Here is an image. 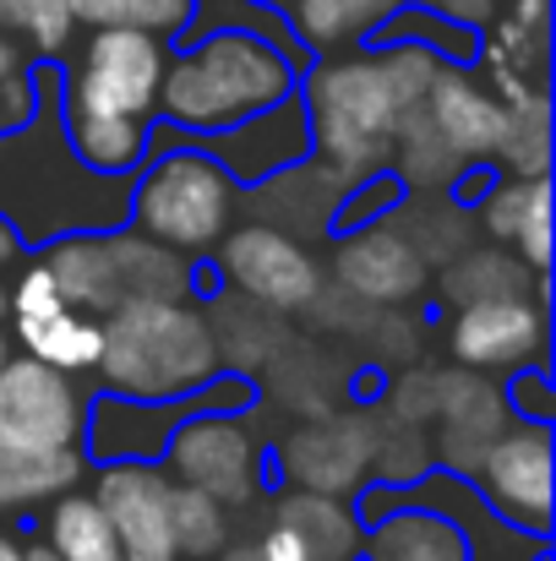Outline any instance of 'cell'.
<instances>
[{"mask_svg":"<svg viewBox=\"0 0 556 561\" xmlns=\"http://www.w3.org/2000/svg\"><path fill=\"white\" fill-rule=\"evenodd\" d=\"M164 82V44L137 27H93L71 88H66V126L77 121H148L159 110Z\"/></svg>","mask_w":556,"mask_h":561,"instance_id":"cell-5","label":"cell"},{"mask_svg":"<svg viewBox=\"0 0 556 561\" xmlns=\"http://www.w3.org/2000/svg\"><path fill=\"white\" fill-rule=\"evenodd\" d=\"M295 11V33L317 49H339V44H355L366 38L371 27H382L398 0H290Z\"/></svg>","mask_w":556,"mask_h":561,"instance_id":"cell-28","label":"cell"},{"mask_svg":"<svg viewBox=\"0 0 556 561\" xmlns=\"http://www.w3.org/2000/svg\"><path fill=\"white\" fill-rule=\"evenodd\" d=\"M366 561H469V535L464 524L431 513V507H387L371 518L361 535Z\"/></svg>","mask_w":556,"mask_h":561,"instance_id":"cell-20","label":"cell"},{"mask_svg":"<svg viewBox=\"0 0 556 561\" xmlns=\"http://www.w3.org/2000/svg\"><path fill=\"white\" fill-rule=\"evenodd\" d=\"M436 453L453 474H475L486 447L513 425V409L502 398V387L480 381V376H447V392H442V409H436Z\"/></svg>","mask_w":556,"mask_h":561,"instance_id":"cell-18","label":"cell"},{"mask_svg":"<svg viewBox=\"0 0 556 561\" xmlns=\"http://www.w3.org/2000/svg\"><path fill=\"white\" fill-rule=\"evenodd\" d=\"M27 11H33V0H0V33H22Z\"/></svg>","mask_w":556,"mask_h":561,"instance_id":"cell-39","label":"cell"},{"mask_svg":"<svg viewBox=\"0 0 556 561\" xmlns=\"http://www.w3.org/2000/svg\"><path fill=\"white\" fill-rule=\"evenodd\" d=\"M273 524H284L317 561H355L361 557V518L339 502V496H317V491H290L268 507Z\"/></svg>","mask_w":556,"mask_h":561,"instance_id":"cell-24","label":"cell"},{"mask_svg":"<svg viewBox=\"0 0 556 561\" xmlns=\"http://www.w3.org/2000/svg\"><path fill=\"white\" fill-rule=\"evenodd\" d=\"M486 77L497 99L546 88V0H513V11L486 38Z\"/></svg>","mask_w":556,"mask_h":561,"instance_id":"cell-21","label":"cell"},{"mask_svg":"<svg viewBox=\"0 0 556 561\" xmlns=\"http://www.w3.org/2000/svg\"><path fill=\"white\" fill-rule=\"evenodd\" d=\"M71 33H77V22H71L66 0H33V11H27V22H22V38H27L38 55H60V49L71 44Z\"/></svg>","mask_w":556,"mask_h":561,"instance_id":"cell-35","label":"cell"},{"mask_svg":"<svg viewBox=\"0 0 556 561\" xmlns=\"http://www.w3.org/2000/svg\"><path fill=\"white\" fill-rule=\"evenodd\" d=\"M88 403L77 398L71 376L16 355L0 366V447L11 453H66L82 442Z\"/></svg>","mask_w":556,"mask_h":561,"instance_id":"cell-8","label":"cell"},{"mask_svg":"<svg viewBox=\"0 0 556 561\" xmlns=\"http://www.w3.org/2000/svg\"><path fill=\"white\" fill-rule=\"evenodd\" d=\"M306 153H311V126H306V110L290 93L279 104L224 126L218 142H213V164L240 175V181H268L290 164H306Z\"/></svg>","mask_w":556,"mask_h":561,"instance_id":"cell-16","label":"cell"},{"mask_svg":"<svg viewBox=\"0 0 556 561\" xmlns=\"http://www.w3.org/2000/svg\"><path fill=\"white\" fill-rule=\"evenodd\" d=\"M480 224L519 251V262H530L535 273L552 267V186L546 175L519 181L508 175L502 186H491L480 196Z\"/></svg>","mask_w":556,"mask_h":561,"instance_id":"cell-19","label":"cell"},{"mask_svg":"<svg viewBox=\"0 0 556 561\" xmlns=\"http://www.w3.org/2000/svg\"><path fill=\"white\" fill-rule=\"evenodd\" d=\"M393 224H398L404 240L425 256V267H431V262H453V256L469 245V240H464V213H458L453 202H436L431 191H420V202H404Z\"/></svg>","mask_w":556,"mask_h":561,"instance_id":"cell-32","label":"cell"},{"mask_svg":"<svg viewBox=\"0 0 556 561\" xmlns=\"http://www.w3.org/2000/svg\"><path fill=\"white\" fill-rule=\"evenodd\" d=\"M502 398H508V409H513V420H535V425H546V420H552V414H556L552 381H546V376H541V371H524V376H519V381H513V387H508V392H502Z\"/></svg>","mask_w":556,"mask_h":561,"instance_id":"cell-36","label":"cell"},{"mask_svg":"<svg viewBox=\"0 0 556 561\" xmlns=\"http://www.w3.org/2000/svg\"><path fill=\"white\" fill-rule=\"evenodd\" d=\"M164 453H170V480L218 496L224 507L251 502L262 485V442H257L251 420H240L235 409L181 420L170 431Z\"/></svg>","mask_w":556,"mask_h":561,"instance_id":"cell-7","label":"cell"},{"mask_svg":"<svg viewBox=\"0 0 556 561\" xmlns=\"http://www.w3.org/2000/svg\"><path fill=\"white\" fill-rule=\"evenodd\" d=\"M284 5H290V0H284Z\"/></svg>","mask_w":556,"mask_h":561,"instance_id":"cell-44","label":"cell"},{"mask_svg":"<svg viewBox=\"0 0 556 561\" xmlns=\"http://www.w3.org/2000/svg\"><path fill=\"white\" fill-rule=\"evenodd\" d=\"M16 256H22V240H16V229L0 218V267H11Z\"/></svg>","mask_w":556,"mask_h":561,"instance_id":"cell-40","label":"cell"},{"mask_svg":"<svg viewBox=\"0 0 556 561\" xmlns=\"http://www.w3.org/2000/svg\"><path fill=\"white\" fill-rule=\"evenodd\" d=\"M290 88H295L290 55L268 33L229 27V33L196 38L175 66H164L159 104L185 131H224V126L279 104Z\"/></svg>","mask_w":556,"mask_h":561,"instance_id":"cell-2","label":"cell"},{"mask_svg":"<svg viewBox=\"0 0 556 561\" xmlns=\"http://www.w3.org/2000/svg\"><path fill=\"white\" fill-rule=\"evenodd\" d=\"M0 561H60V557L49 546H38V540H22V535L0 529Z\"/></svg>","mask_w":556,"mask_h":561,"instance_id":"cell-38","label":"cell"},{"mask_svg":"<svg viewBox=\"0 0 556 561\" xmlns=\"http://www.w3.org/2000/svg\"><path fill=\"white\" fill-rule=\"evenodd\" d=\"M442 295L453 306L502 300V295H541L546 300V273L519 262V251H475V245H464L447 262V273H442Z\"/></svg>","mask_w":556,"mask_h":561,"instance_id":"cell-25","label":"cell"},{"mask_svg":"<svg viewBox=\"0 0 556 561\" xmlns=\"http://www.w3.org/2000/svg\"><path fill=\"white\" fill-rule=\"evenodd\" d=\"M82 469L88 463H82L77 447H66V453H11V447H0V513L77 491Z\"/></svg>","mask_w":556,"mask_h":561,"instance_id":"cell-26","label":"cell"},{"mask_svg":"<svg viewBox=\"0 0 556 561\" xmlns=\"http://www.w3.org/2000/svg\"><path fill=\"white\" fill-rule=\"evenodd\" d=\"M436 66L442 60L431 44H393L387 55L322 60L311 71L306 104H300L322 159L355 181L382 175V164H393L398 126L425 99Z\"/></svg>","mask_w":556,"mask_h":561,"instance_id":"cell-1","label":"cell"},{"mask_svg":"<svg viewBox=\"0 0 556 561\" xmlns=\"http://www.w3.org/2000/svg\"><path fill=\"white\" fill-rule=\"evenodd\" d=\"M415 5H431L447 22H491L497 16V0H415Z\"/></svg>","mask_w":556,"mask_h":561,"instance_id":"cell-37","label":"cell"},{"mask_svg":"<svg viewBox=\"0 0 556 561\" xmlns=\"http://www.w3.org/2000/svg\"><path fill=\"white\" fill-rule=\"evenodd\" d=\"M333 278H339V295L361 306H404L425 289L431 267L387 218V224H361L344 234V245L333 251Z\"/></svg>","mask_w":556,"mask_h":561,"instance_id":"cell-15","label":"cell"},{"mask_svg":"<svg viewBox=\"0 0 556 561\" xmlns=\"http://www.w3.org/2000/svg\"><path fill=\"white\" fill-rule=\"evenodd\" d=\"M535 561H546V557H535Z\"/></svg>","mask_w":556,"mask_h":561,"instance_id":"cell-43","label":"cell"},{"mask_svg":"<svg viewBox=\"0 0 556 561\" xmlns=\"http://www.w3.org/2000/svg\"><path fill=\"white\" fill-rule=\"evenodd\" d=\"M137 224L170 251H207L224 240L235 196L207 153H159L137 186Z\"/></svg>","mask_w":556,"mask_h":561,"instance_id":"cell-6","label":"cell"},{"mask_svg":"<svg viewBox=\"0 0 556 561\" xmlns=\"http://www.w3.org/2000/svg\"><path fill=\"white\" fill-rule=\"evenodd\" d=\"M170 524H175V546L181 561H213L229 546V507L196 485L175 480V496H170Z\"/></svg>","mask_w":556,"mask_h":561,"instance_id":"cell-30","label":"cell"},{"mask_svg":"<svg viewBox=\"0 0 556 561\" xmlns=\"http://www.w3.org/2000/svg\"><path fill=\"white\" fill-rule=\"evenodd\" d=\"M218 371L207 317L185 300H132L104 317L99 376L121 398H185Z\"/></svg>","mask_w":556,"mask_h":561,"instance_id":"cell-3","label":"cell"},{"mask_svg":"<svg viewBox=\"0 0 556 561\" xmlns=\"http://www.w3.org/2000/svg\"><path fill=\"white\" fill-rule=\"evenodd\" d=\"M371 458H376V414H317L284 431L279 442V469L295 491H317V496H355L371 480Z\"/></svg>","mask_w":556,"mask_h":561,"instance_id":"cell-9","label":"cell"},{"mask_svg":"<svg viewBox=\"0 0 556 561\" xmlns=\"http://www.w3.org/2000/svg\"><path fill=\"white\" fill-rule=\"evenodd\" d=\"M5 360H11V355H5V339H0V366H5Z\"/></svg>","mask_w":556,"mask_h":561,"instance_id":"cell-42","label":"cell"},{"mask_svg":"<svg viewBox=\"0 0 556 561\" xmlns=\"http://www.w3.org/2000/svg\"><path fill=\"white\" fill-rule=\"evenodd\" d=\"M502 104H508V121H502V142L491 159H502V170L519 181L546 175V164H552V99H546V88L508 93Z\"/></svg>","mask_w":556,"mask_h":561,"instance_id":"cell-27","label":"cell"},{"mask_svg":"<svg viewBox=\"0 0 556 561\" xmlns=\"http://www.w3.org/2000/svg\"><path fill=\"white\" fill-rule=\"evenodd\" d=\"M213 561H317V557H311V551H306V546L284 529V524H273V518H268V524H262L251 540L224 546Z\"/></svg>","mask_w":556,"mask_h":561,"instance_id":"cell-34","label":"cell"},{"mask_svg":"<svg viewBox=\"0 0 556 561\" xmlns=\"http://www.w3.org/2000/svg\"><path fill=\"white\" fill-rule=\"evenodd\" d=\"M202 317H207V333H213L218 366L229 360L235 371H257V366H268V360L279 355V344L290 339V333H284V317L268 311V306H257V300H246L240 289H235V295H218L213 311H202Z\"/></svg>","mask_w":556,"mask_h":561,"instance_id":"cell-23","label":"cell"},{"mask_svg":"<svg viewBox=\"0 0 556 561\" xmlns=\"http://www.w3.org/2000/svg\"><path fill=\"white\" fill-rule=\"evenodd\" d=\"M33 104H38V82L27 77V60H22V44L11 33H0V137L27 126L33 121Z\"/></svg>","mask_w":556,"mask_h":561,"instance_id":"cell-33","label":"cell"},{"mask_svg":"<svg viewBox=\"0 0 556 561\" xmlns=\"http://www.w3.org/2000/svg\"><path fill=\"white\" fill-rule=\"evenodd\" d=\"M49 551L60 561H121V540L93 496H55L49 513Z\"/></svg>","mask_w":556,"mask_h":561,"instance_id":"cell-29","label":"cell"},{"mask_svg":"<svg viewBox=\"0 0 556 561\" xmlns=\"http://www.w3.org/2000/svg\"><path fill=\"white\" fill-rule=\"evenodd\" d=\"M431 131L469 164V159H491L497 142H502V121H508V104L497 99V88L475 82L469 71H447L436 66L425 99H420Z\"/></svg>","mask_w":556,"mask_h":561,"instance_id":"cell-17","label":"cell"},{"mask_svg":"<svg viewBox=\"0 0 556 561\" xmlns=\"http://www.w3.org/2000/svg\"><path fill=\"white\" fill-rule=\"evenodd\" d=\"M486 480V496L497 502V518H508L524 535L552 529V431L535 420H513L475 469Z\"/></svg>","mask_w":556,"mask_h":561,"instance_id":"cell-13","label":"cell"},{"mask_svg":"<svg viewBox=\"0 0 556 561\" xmlns=\"http://www.w3.org/2000/svg\"><path fill=\"white\" fill-rule=\"evenodd\" d=\"M5 317H11V289L0 284V322H5Z\"/></svg>","mask_w":556,"mask_h":561,"instance_id":"cell-41","label":"cell"},{"mask_svg":"<svg viewBox=\"0 0 556 561\" xmlns=\"http://www.w3.org/2000/svg\"><path fill=\"white\" fill-rule=\"evenodd\" d=\"M71 22L88 27H137V33H185L191 27V0H66Z\"/></svg>","mask_w":556,"mask_h":561,"instance_id":"cell-31","label":"cell"},{"mask_svg":"<svg viewBox=\"0 0 556 561\" xmlns=\"http://www.w3.org/2000/svg\"><path fill=\"white\" fill-rule=\"evenodd\" d=\"M170 414L154 403V398H104V403H93L88 409V420H82V442H88V453L93 458H104V463H121V458H154V453H164V442H170Z\"/></svg>","mask_w":556,"mask_h":561,"instance_id":"cell-22","label":"cell"},{"mask_svg":"<svg viewBox=\"0 0 556 561\" xmlns=\"http://www.w3.org/2000/svg\"><path fill=\"white\" fill-rule=\"evenodd\" d=\"M170 496H175L170 469H154L148 458H121L99 474L93 502L104 507V518L121 540V561H181Z\"/></svg>","mask_w":556,"mask_h":561,"instance_id":"cell-12","label":"cell"},{"mask_svg":"<svg viewBox=\"0 0 556 561\" xmlns=\"http://www.w3.org/2000/svg\"><path fill=\"white\" fill-rule=\"evenodd\" d=\"M447 344L469 371H524L546 355V300L502 295V300L458 306Z\"/></svg>","mask_w":556,"mask_h":561,"instance_id":"cell-14","label":"cell"},{"mask_svg":"<svg viewBox=\"0 0 556 561\" xmlns=\"http://www.w3.org/2000/svg\"><path fill=\"white\" fill-rule=\"evenodd\" d=\"M11 328H16V344L55 366V371H88L99 366V350H104V322H93L88 311L66 306V295L55 289L49 267L33 262L22 267L16 289H11Z\"/></svg>","mask_w":556,"mask_h":561,"instance_id":"cell-11","label":"cell"},{"mask_svg":"<svg viewBox=\"0 0 556 561\" xmlns=\"http://www.w3.org/2000/svg\"><path fill=\"white\" fill-rule=\"evenodd\" d=\"M218 267H224V278H229L246 300H257V306H268V311H279V317L306 311V306L322 295V267L311 262V251H306L295 234L273 229V224H246V229H235V234L224 240V251H218Z\"/></svg>","mask_w":556,"mask_h":561,"instance_id":"cell-10","label":"cell"},{"mask_svg":"<svg viewBox=\"0 0 556 561\" xmlns=\"http://www.w3.org/2000/svg\"><path fill=\"white\" fill-rule=\"evenodd\" d=\"M55 289L77 311H115L132 300H185L191 267L181 251L137 234H66L44 256Z\"/></svg>","mask_w":556,"mask_h":561,"instance_id":"cell-4","label":"cell"}]
</instances>
